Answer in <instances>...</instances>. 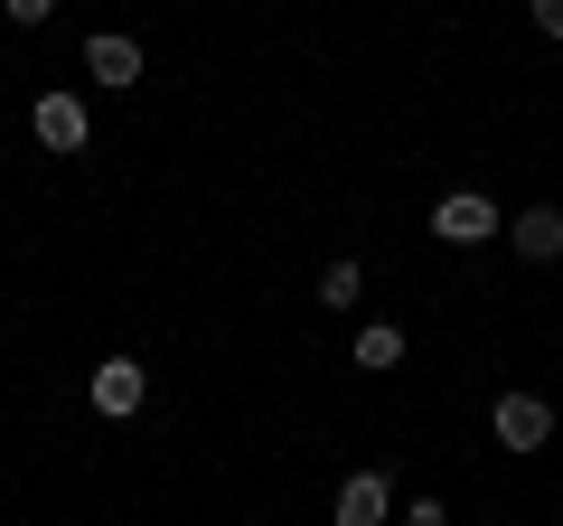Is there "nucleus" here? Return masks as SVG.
Segmentation results:
<instances>
[{"mask_svg": "<svg viewBox=\"0 0 563 526\" xmlns=\"http://www.w3.org/2000/svg\"><path fill=\"white\" fill-rule=\"evenodd\" d=\"M85 405H95L103 424H132V414L151 405V366H141V358H95V376H85Z\"/></svg>", "mask_w": 563, "mask_h": 526, "instance_id": "nucleus-1", "label": "nucleus"}, {"mask_svg": "<svg viewBox=\"0 0 563 526\" xmlns=\"http://www.w3.org/2000/svg\"><path fill=\"white\" fill-rule=\"evenodd\" d=\"M29 132H38L57 161L66 151H95V113H85V95H66V85H47V95L29 103Z\"/></svg>", "mask_w": 563, "mask_h": 526, "instance_id": "nucleus-2", "label": "nucleus"}, {"mask_svg": "<svg viewBox=\"0 0 563 526\" xmlns=\"http://www.w3.org/2000/svg\"><path fill=\"white\" fill-rule=\"evenodd\" d=\"M432 235H442V244H461V254H470V244L507 235V207H498V198H479V188H451V198L432 207Z\"/></svg>", "mask_w": 563, "mask_h": 526, "instance_id": "nucleus-3", "label": "nucleus"}, {"mask_svg": "<svg viewBox=\"0 0 563 526\" xmlns=\"http://www.w3.org/2000/svg\"><path fill=\"white\" fill-rule=\"evenodd\" d=\"M329 526H395V470H347L329 498Z\"/></svg>", "mask_w": 563, "mask_h": 526, "instance_id": "nucleus-4", "label": "nucleus"}, {"mask_svg": "<svg viewBox=\"0 0 563 526\" xmlns=\"http://www.w3.org/2000/svg\"><path fill=\"white\" fill-rule=\"evenodd\" d=\"M488 432H498V451H544L554 442V405L544 395H498L488 405Z\"/></svg>", "mask_w": 563, "mask_h": 526, "instance_id": "nucleus-5", "label": "nucleus"}, {"mask_svg": "<svg viewBox=\"0 0 563 526\" xmlns=\"http://www.w3.org/2000/svg\"><path fill=\"white\" fill-rule=\"evenodd\" d=\"M85 76L113 85V95H132V85L151 76V57H141V39H122V29H95V39H85Z\"/></svg>", "mask_w": 563, "mask_h": 526, "instance_id": "nucleus-6", "label": "nucleus"}, {"mask_svg": "<svg viewBox=\"0 0 563 526\" xmlns=\"http://www.w3.org/2000/svg\"><path fill=\"white\" fill-rule=\"evenodd\" d=\"M507 244H517L526 263H554L563 254V207H517V217H507Z\"/></svg>", "mask_w": 563, "mask_h": 526, "instance_id": "nucleus-7", "label": "nucleus"}, {"mask_svg": "<svg viewBox=\"0 0 563 526\" xmlns=\"http://www.w3.org/2000/svg\"><path fill=\"white\" fill-rule=\"evenodd\" d=\"M357 366L366 376H395L404 366V329L395 320H357Z\"/></svg>", "mask_w": 563, "mask_h": 526, "instance_id": "nucleus-8", "label": "nucleus"}, {"mask_svg": "<svg viewBox=\"0 0 563 526\" xmlns=\"http://www.w3.org/2000/svg\"><path fill=\"white\" fill-rule=\"evenodd\" d=\"M357 302H366V273H357V254H339L320 273V310H357Z\"/></svg>", "mask_w": 563, "mask_h": 526, "instance_id": "nucleus-9", "label": "nucleus"}, {"mask_svg": "<svg viewBox=\"0 0 563 526\" xmlns=\"http://www.w3.org/2000/svg\"><path fill=\"white\" fill-rule=\"evenodd\" d=\"M395 526H451L442 498H395Z\"/></svg>", "mask_w": 563, "mask_h": 526, "instance_id": "nucleus-10", "label": "nucleus"}, {"mask_svg": "<svg viewBox=\"0 0 563 526\" xmlns=\"http://www.w3.org/2000/svg\"><path fill=\"white\" fill-rule=\"evenodd\" d=\"M0 20H10V29H47V20H57V0H0Z\"/></svg>", "mask_w": 563, "mask_h": 526, "instance_id": "nucleus-11", "label": "nucleus"}, {"mask_svg": "<svg viewBox=\"0 0 563 526\" xmlns=\"http://www.w3.org/2000/svg\"><path fill=\"white\" fill-rule=\"evenodd\" d=\"M526 20H536L544 39H563V0H526Z\"/></svg>", "mask_w": 563, "mask_h": 526, "instance_id": "nucleus-12", "label": "nucleus"}]
</instances>
